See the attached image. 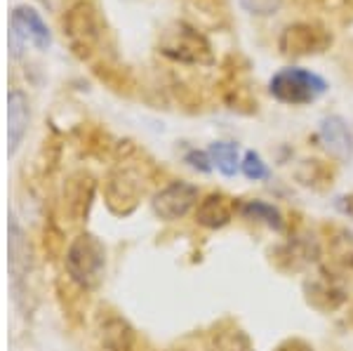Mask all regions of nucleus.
<instances>
[{
  "instance_id": "obj_13",
  "label": "nucleus",
  "mask_w": 353,
  "mask_h": 351,
  "mask_svg": "<svg viewBox=\"0 0 353 351\" xmlns=\"http://www.w3.org/2000/svg\"><path fill=\"white\" fill-rule=\"evenodd\" d=\"M101 339L109 351H132V330L118 316L106 319V323L101 325Z\"/></svg>"
},
{
  "instance_id": "obj_14",
  "label": "nucleus",
  "mask_w": 353,
  "mask_h": 351,
  "mask_svg": "<svg viewBox=\"0 0 353 351\" xmlns=\"http://www.w3.org/2000/svg\"><path fill=\"white\" fill-rule=\"evenodd\" d=\"M210 351H252L250 337L238 328H226V330H217L210 344Z\"/></svg>"
},
{
  "instance_id": "obj_21",
  "label": "nucleus",
  "mask_w": 353,
  "mask_h": 351,
  "mask_svg": "<svg viewBox=\"0 0 353 351\" xmlns=\"http://www.w3.org/2000/svg\"><path fill=\"white\" fill-rule=\"evenodd\" d=\"M45 5H50V8H57V3H59V0H43Z\"/></svg>"
},
{
  "instance_id": "obj_9",
  "label": "nucleus",
  "mask_w": 353,
  "mask_h": 351,
  "mask_svg": "<svg viewBox=\"0 0 353 351\" xmlns=\"http://www.w3.org/2000/svg\"><path fill=\"white\" fill-rule=\"evenodd\" d=\"M233 217V203L224 194H210L205 196L196 208V219L201 226L208 229H221L231 222Z\"/></svg>"
},
{
  "instance_id": "obj_10",
  "label": "nucleus",
  "mask_w": 353,
  "mask_h": 351,
  "mask_svg": "<svg viewBox=\"0 0 353 351\" xmlns=\"http://www.w3.org/2000/svg\"><path fill=\"white\" fill-rule=\"evenodd\" d=\"M8 118H10V154H14L28 128V101L19 90H12L8 97Z\"/></svg>"
},
{
  "instance_id": "obj_6",
  "label": "nucleus",
  "mask_w": 353,
  "mask_h": 351,
  "mask_svg": "<svg viewBox=\"0 0 353 351\" xmlns=\"http://www.w3.org/2000/svg\"><path fill=\"white\" fill-rule=\"evenodd\" d=\"M151 208L156 212V217L165 219V222H174V219L186 217L193 208H198V186L189 182L168 184L153 196Z\"/></svg>"
},
{
  "instance_id": "obj_15",
  "label": "nucleus",
  "mask_w": 353,
  "mask_h": 351,
  "mask_svg": "<svg viewBox=\"0 0 353 351\" xmlns=\"http://www.w3.org/2000/svg\"><path fill=\"white\" fill-rule=\"evenodd\" d=\"M241 172L250 179V182H259V179L269 177V168H266L264 158H261L257 151H248V154L243 156Z\"/></svg>"
},
{
  "instance_id": "obj_1",
  "label": "nucleus",
  "mask_w": 353,
  "mask_h": 351,
  "mask_svg": "<svg viewBox=\"0 0 353 351\" xmlns=\"http://www.w3.org/2000/svg\"><path fill=\"white\" fill-rule=\"evenodd\" d=\"M269 92L273 94V99L283 101V104L304 106L321 99L327 92V83L313 71L288 66V69L273 73V78L269 81Z\"/></svg>"
},
{
  "instance_id": "obj_16",
  "label": "nucleus",
  "mask_w": 353,
  "mask_h": 351,
  "mask_svg": "<svg viewBox=\"0 0 353 351\" xmlns=\"http://www.w3.org/2000/svg\"><path fill=\"white\" fill-rule=\"evenodd\" d=\"M285 0H238V5L252 17H271L283 8Z\"/></svg>"
},
{
  "instance_id": "obj_5",
  "label": "nucleus",
  "mask_w": 353,
  "mask_h": 351,
  "mask_svg": "<svg viewBox=\"0 0 353 351\" xmlns=\"http://www.w3.org/2000/svg\"><path fill=\"white\" fill-rule=\"evenodd\" d=\"M332 36L318 24H309V21H299V24H290L285 31L281 33L278 48L285 57H309L318 54L330 48Z\"/></svg>"
},
{
  "instance_id": "obj_7",
  "label": "nucleus",
  "mask_w": 353,
  "mask_h": 351,
  "mask_svg": "<svg viewBox=\"0 0 353 351\" xmlns=\"http://www.w3.org/2000/svg\"><path fill=\"white\" fill-rule=\"evenodd\" d=\"M64 33L76 50H90L99 38V19L90 3H76L64 17Z\"/></svg>"
},
{
  "instance_id": "obj_3",
  "label": "nucleus",
  "mask_w": 353,
  "mask_h": 351,
  "mask_svg": "<svg viewBox=\"0 0 353 351\" xmlns=\"http://www.w3.org/2000/svg\"><path fill=\"white\" fill-rule=\"evenodd\" d=\"M161 52L172 61L181 64H210L212 61V48L208 38L198 33L189 24H176L163 36Z\"/></svg>"
},
{
  "instance_id": "obj_18",
  "label": "nucleus",
  "mask_w": 353,
  "mask_h": 351,
  "mask_svg": "<svg viewBox=\"0 0 353 351\" xmlns=\"http://www.w3.org/2000/svg\"><path fill=\"white\" fill-rule=\"evenodd\" d=\"M186 163L193 168V170H198V172H212V158H210V154L208 151H198V149H193V151H189L186 154V158H184Z\"/></svg>"
},
{
  "instance_id": "obj_2",
  "label": "nucleus",
  "mask_w": 353,
  "mask_h": 351,
  "mask_svg": "<svg viewBox=\"0 0 353 351\" xmlns=\"http://www.w3.org/2000/svg\"><path fill=\"white\" fill-rule=\"evenodd\" d=\"M106 250L101 241L92 234H81L68 245L66 252V271L78 285L97 288L104 276Z\"/></svg>"
},
{
  "instance_id": "obj_17",
  "label": "nucleus",
  "mask_w": 353,
  "mask_h": 351,
  "mask_svg": "<svg viewBox=\"0 0 353 351\" xmlns=\"http://www.w3.org/2000/svg\"><path fill=\"white\" fill-rule=\"evenodd\" d=\"M332 254L339 262L353 267V236L351 234H341L339 239L332 241Z\"/></svg>"
},
{
  "instance_id": "obj_20",
  "label": "nucleus",
  "mask_w": 353,
  "mask_h": 351,
  "mask_svg": "<svg viewBox=\"0 0 353 351\" xmlns=\"http://www.w3.org/2000/svg\"><path fill=\"white\" fill-rule=\"evenodd\" d=\"M337 210L353 217V196H339L337 198Z\"/></svg>"
},
{
  "instance_id": "obj_11",
  "label": "nucleus",
  "mask_w": 353,
  "mask_h": 351,
  "mask_svg": "<svg viewBox=\"0 0 353 351\" xmlns=\"http://www.w3.org/2000/svg\"><path fill=\"white\" fill-rule=\"evenodd\" d=\"M241 214L250 222H259L273 231H283V226H285L281 210L266 201H245L241 205Z\"/></svg>"
},
{
  "instance_id": "obj_4",
  "label": "nucleus",
  "mask_w": 353,
  "mask_h": 351,
  "mask_svg": "<svg viewBox=\"0 0 353 351\" xmlns=\"http://www.w3.org/2000/svg\"><path fill=\"white\" fill-rule=\"evenodd\" d=\"M52 43L48 24L41 19V14L31 8H17L10 21V48L14 54H19L24 48L48 50Z\"/></svg>"
},
{
  "instance_id": "obj_12",
  "label": "nucleus",
  "mask_w": 353,
  "mask_h": 351,
  "mask_svg": "<svg viewBox=\"0 0 353 351\" xmlns=\"http://www.w3.org/2000/svg\"><path fill=\"white\" fill-rule=\"evenodd\" d=\"M210 158H212V166L219 170L224 177H233V174L241 170V154H238V146L233 141H214L208 149Z\"/></svg>"
},
{
  "instance_id": "obj_8",
  "label": "nucleus",
  "mask_w": 353,
  "mask_h": 351,
  "mask_svg": "<svg viewBox=\"0 0 353 351\" xmlns=\"http://www.w3.org/2000/svg\"><path fill=\"white\" fill-rule=\"evenodd\" d=\"M323 149L327 151L334 161L349 163L353 158V132L349 123L341 116H325L321 121V130H318Z\"/></svg>"
},
{
  "instance_id": "obj_19",
  "label": "nucleus",
  "mask_w": 353,
  "mask_h": 351,
  "mask_svg": "<svg viewBox=\"0 0 353 351\" xmlns=\"http://www.w3.org/2000/svg\"><path fill=\"white\" fill-rule=\"evenodd\" d=\"M276 351H313V349L304 339H288V342H283Z\"/></svg>"
}]
</instances>
